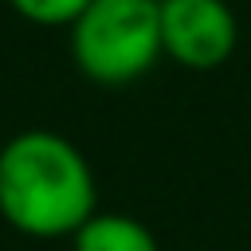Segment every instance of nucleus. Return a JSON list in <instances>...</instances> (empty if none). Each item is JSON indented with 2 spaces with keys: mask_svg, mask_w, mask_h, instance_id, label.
Returning <instances> with one entry per match:
<instances>
[{
  "mask_svg": "<svg viewBox=\"0 0 251 251\" xmlns=\"http://www.w3.org/2000/svg\"><path fill=\"white\" fill-rule=\"evenodd\" d=\"M12 12L35 27H71L90 0H8Z\"/></svg>",
  "mask_w": 251,
  "mask_h": 251,
  "instance_id": "39448f33",
  "label": "nucleus"
},
{
  "mask_svg": "<svg viewBox=\"0 0 251 251\" xmlns=\"http://www.w3.org/2000/svg\"><path fill=\"white\" fill-rule=\"evenodd\" d=\"M161 55L184 71H216L239 43V24L227 0H157Z\"/></svg>",
  "mask_w": 251,
  "mask_h": 251,
  "instance_id": "7ed1b4c3",
  "label": "nucleus"
},
{
  "mask_svg": "<svg viewBox=\"0 0 251 251\" xmlns=\"http://www.w3.org/2000/svg\"><path fill=\"white\" fill-rule=\"evenodd\" d=\"M98 212L86 153L55 129H24L0 145V220L31 239L75 235Z\"/></svg>",
  "mask_w": 251,
  "mask_h": 251,
  "instance_id": "f257e3e1",
  "label": "nucleus"
},
{
  "mask_svg": "<svg viewBox=\"0 0 251 251\" xmlns=\"http://www.w3.org/2000/svg\"><path fill=\"white\" fill-rule=\"evenodd\" d=\"M71 59L98 86H129L161 59L157 0H90L71 24Z\"/></svg>",
  "mask_w": 251,
  "mask_h": 251,
  "instance_id": "f03ea898",
  "label": "nucleus"
},
{
  "mask_svg": "<svg viewBox=\"0 0 251 251\" xmlns=\"http://www.w3.org/2000/svg\"><path fill=\"white\" fill-rule=\"evenodd\" d=\"M71 239L75 251H161L157 235L126 212H94Z\"/></svg>",
  "mask_w": 251,
  "mask_h": 251,
  "instance_id": "20e7f679",
  "label": "nucleus"
}]
</instances>
